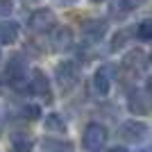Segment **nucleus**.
I'll return each mask as SVG.
<instances>
[{
    "label": "nucleus",
    "instance_id": "2",
    "mask_svg": "<svg viewBox=\"0 0 152 152\" xmlns=\"http://www.w3.org/2000/svg\"><path fill=\"white\" fill-rule=\"evenodd\" d=\"M55 75H57L59 86H61L64 91H70L77 84V80H80V70H77V66L73 61H64V64H59V66H57Z\"/></svg>",
    "mask_w": 152,
    "mask_h": 152
},
{
    "label": "nucleus",
    "instance_id": "20",
    "mask_svg": "<svg viewBox=\"0 0 152 152\" xmlns=\"http://www.w3.org/2000/svg\"><path fill=\"white\" fill-rule=\"evenodd\" d=\"M23 2H27V5H37V2H41V0H23Z\"/></svg>",
    "mask_w": 152,
    "mask_h": 152
},
{
    "label": "nucleus",
    "instance_id": "14",
    "mask_svg": "<svg viewBox=\"0 0 152 152\" xmlns=\"http://www.w3.org/2000/svg\"><path fill=\"white\" fill-rule=\"evenodd\" d=\"M45 129L48 132H59V134H64L66 132V123H64V118L59 114H50V116H45Z\"/></svg>",
    "mask_w": 152,
    "mask_h": 152
},
{
    "label": "nucleus",
    "instance_id": "11",
    "mask_svg": "<svg viewBox=\"0 0 152 152\" xmlns=\"http://www.w3.org/2000/svg\"><path fill=\"white\" fill-rule=\"evenodd\" d=\"M123 66L139 73V70H143V68L148 66V55H145L143 50H132L125 59H123Z\"/></svg>",
    "mask_w": 152,
    "mask_h": 152
},
{
    "label": "nucleus",
    "instance_id": "8",
    "mask_svg": "<svg viewBox=\"0 0 152 152\" xmlns=\"http://www.w3.org/2000/svg\"><path fill=\"white\" fill-rule=\"evenodd\" d=\"M109 89H111V68L102 66V68L95 70V75H93V91L98 95H107Z\"/></svg>",
    "mask_w": 152,
    "mask_h": 152
},
{
    "label": "nucleus",
    "instance_id": "13",
    "mask_svg": "<svg viewBox=\"0 0 152 152\" xmlns=\"http://www.w3.org/2000/svg\"><path fill=\"white\" fill-rule=\"evenodd\" d=\"M32 148H34V143L25 134H14L9 141V152H32Z\"/></svg>",
    "mask_w": 152,
    "mask_h": 152
},
{
    "label": "nucleus",
    "instance_id": "15",
    "mask_svg": "<svg viewBox=\"0 0 152 152\" xmlns=\"http://www.w3.org/2000/svg\"><path fill=\"white\" fill-rule=\"evenodd\" d=\"M136 39H139V41H143V43H148V41L152 39V23H150L148 18L139 23V27H136Z\"/></svg>",
    "mask_w": 152,
    "mask_h": 152
},
{
    "label": "nucleus",
    "instance_id": "6",
    "mask_svg": "<svg viewBox=\"0 0 152 152\" xmlns=\"http://www.w3.org/2000/svg\"><path fill=\"white\" fill-rule=\"evenodd\" d=\"M145 134H148V127L143 125V123H139V121H127V123H123V127H121V136L125 141H141V139H145Z\"/></svg>",
    "mask_w": 152,
    "mask_h": 152
},
{
    "label": "nucleus",
    "instance_id": "21",
    "mask_svg": "<svg viewBox=\"0 0 152 152\" xmlns=\"http://www.w3.org/2000/svg\"><path fill=\"white\" fill-rule=\"evenodd\" d=\"M0 61H2V52H0Z\"/></svg>",
    "mask_w": 152,
    "mask_h": 152
},
{
    "label": "nucleus",
    "instance_id": "17",
    "mask_svg": "<svg viewBox=\"0 0 152 152\" xmlns=\"http://www.w3.org/2000/svg\"><path fill=\"white\" fill-rule=\"evenodd\" d=\"M20 114H23V118H27V121H37L39 116H41V109H39L37 104H25Z\"/></svg>",
    "mask_w": 152,
    "mask_h": 152
},
{
    "label": "nucleus",
    "instance_id": "4",
    "mask_svg": "<svg viewBox=\"0 0 152 152\" xmlns=\"http://www.w3.org/2000/svg\"><path fill=\"white\" fill-rule=\"evenodd\" d=\"M30 93L39 95V98H41V100H45V102H52L50 82H48V77H45L41 70H34V73H32V80H30Z\"/></svg>",
    "mask_w": 152,
    "mask_h": 152
},
{
    "label": "nucleus",
    "instance_id": "3",
    "mask_svg": "<svg viewBox=\"0 0 152 152\" xmlns=\"http://www.w3.org/2000/svg\"><path fill=\"white\" fill-rule=\"evenodd\" d=\"M55 25H57V18L50 9H37V12H32L30 20H27V27L32 32H48Z\"/></svg>",
    "mask_w": 152,
    "mask_h": 152
},
{
    "label": "nucleus",
    "instance_id": "10",
    "mask_svg": "<svg viewBox=\"0 0 152 152\" xmlns=\"http://www.w3.org/2000/svg\"><path fill=\"white\" fill-rule=\"evenodd\" d=\"M52 45L57 50H70L73 48V32L68 27H57L52 32Z\"/></svg>",
    "mask_w": 152,
    "mask_h": 152
},
{
    "label": "nucleus",
    "instance_id": "5",
    "mask_svg": "<svg viewBox=\"0 0 152 152\" xmlns=\"http://www.w3.org/2000/svg\"><path fill=\"white\" fill-rule=\"evenodd\" d=\"M82 34L89 41H100L107 34V23L100 18H86V20H82Z\"/></svg>",
    "mask_w": 152,
    "mask_h": 152
},
{
    "label": "nucleus",
    "instance_id": "9",
    "mask_svg": "<svg viewBox=\"0 0 152 152\" xmlns=\"http://www.w3.org/2000/svg\"><path fill=\"white\" fill-rule=\"evenodd\" d=\"M5 77H7V82L12 84H16V82H20V80H25V64L20 61L18 57H14L12 61L7 64V68H5Z\"/></svg>",
    "mask_w": 152,
    "mask_h": 152
},
{
    "label": "nucleus",
    "instance_id": "12",
    "mask_svg": "<svg viewBox=\"0 0 152 152\" xmlns=\"http://www.w3.org/2000/svg\"><path fill=\"white\" fill-rule=\"evenodd\" d=\"M18 32H20L18 23H14V20H2V23H0V43H5V45L14 43V41L18 39Z\"/></svg>",
    "mask_w": 152,
    "mask_h": 152
},
{
    "label": "nucleus",
    "instance_id": "18",
    "mask_svg": "<svg viewBox=\"0 0 152 152\" xmlns=\"http://www.w3.org/2000/svg\"><path fill=\"white\" fill-rule=\"evenodd\" d=\"M12 7H14V2H12V0H0V16L9 14V12H12Z\"/></svg>",
    "mask_w": 152,
    "mask_h": 152
},
{
    "label": "nucleus",
    "instance_id": "7",
    "mask_svg": "<svg viewBox=\"0 0 152 152\" xmlns=\"http://www.w3.org/2000/svg\"><path fill=\"white\" fill-rule=\"evenodd\" d=\"M129 111L136 116H145L150 111V98H148V91H134L129 95V102H127Z\"/></svg>",
    "mask_w": 152,
    "mask_h": 152
},
{
    "label": "nucleus",
    "instance_id": "19",
    "mask_svg": "<svg viewBox=\"0 0 152 152\" xmlns=\"http://www.w3.org/2000/svg\"><path fill=\"white\" fill-rule=\"evenodd\" d=\"M107 152H129V150L123 148V145H116V148H111V150H107Z\"/></svg>",
    "mask_w": 152,
    "mask_h": 152
},
{
    "label": "nucleus",
    "instance_id": "1",
    "mask_svg": "<svg viewBox=\"0 0 152 152\" xmlns=\"http://www.w3.org/2000/svg\"><path fill=\"white\" fill-rule=\"evenodd\" d=\"M107 143V127L100 123H89L82 134V145L89 152H98L102 145Z\"/></svg>",
    "mask_w": 152,
    "mask_h": 152
},
{
    "label": "nucleus",
    "instance_id": "16",
    "mask_svg": "<svg viewBox=\"0 0 152 152\" xmlns=\"http://www.w3.org/2000/svg\"><path fill=\"white\" fill-rule=\"evenodd\" d=\"M45 152H73L70 143H64V141H45L43 143Z\"/></svg>",
    "mask_w": 152,
    "mask_h": 152
}]
</instances>
